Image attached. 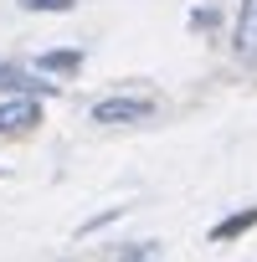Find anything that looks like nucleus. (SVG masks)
Here are the masks:
<instances>
[{"label": "nucleus", "instance_id": "nucleus-1", "mask_svg": "<svg viewBox=\"0 0 257 262\" xmlns=\"http://www.w3.org/2000/svg\"><path fill=\"white\" fill-rule=\"evenodd\" d=\"M155 113L149 98H103L93 103V123H144Z\"/></svg>", "mask_w": 257, "mask_h": 262}, {"label": "nucleus", "instance_id": "nucleus-2", "mask_svg": "<svg viewBox=\"0 0 257 262\" xmlns=\"http://www.w3.org/2000/svg\"><path fill=\"white\" fill-rule=\"evenodd\" d=\"M41 123V103L36 98H11L0 103V134H31Z\"/></svg>", "mask_w": 257, "mask_h": 262}, {"label": "nucleus", "instance_id": "nucleus-3", "mask_svg": "<svg viewBox=\"0 0 257 262\" xmlns=\"http://www.w3.org/2000/svg\"><path fill=\"white\" fill-rule=\"evenodd\" d=\"M237 57L257 62V0H242V16H237Z\"/></svg>", "mask_w": 257, "mask_h": 262}, {"label": "nucleus", "instance_id": "nucleus-4", "mask_svg": "<svg viewBox=\"0 0 257 262\" xmlns=\"http://www.w3.org/2000/svg\"><path fill=\"white\" fill-rule=\"evenodd\" d=\"M257 226V206H247V211H237V216H226V221H216L211 226V242H237L242 231H252Z\"/></svg>", "mask_w": 257, "mask_h": 262}, {"label": "nucleus", "instance_id": "nucleus-5", "mask_svg": "<svg viewBox=\"0 0 257 262\" xmlns=\"http://www.w3.org/2000/svg\"><path fill=\"white\" fill-rule=\"evenodd\" d=\"M36 67H41V72H77V67H82V52H41Z\"/></svg>", "mask_w": 257, "mask_h": 262}, {"label": "nucleus", "instance_id": "nucleus-6", "mask_svg": "<svg viewBox=\"0 0 257 262\" xmlns=\"http://www.w3.org/2000/svg\"><path fill=\"white\" fill-rule=\"evenodd\" d=\"M21 6H26V11H72L77 0H21Z\"/></svg>", "mask_w": 257, "mask_h": 262}]
</instances>
